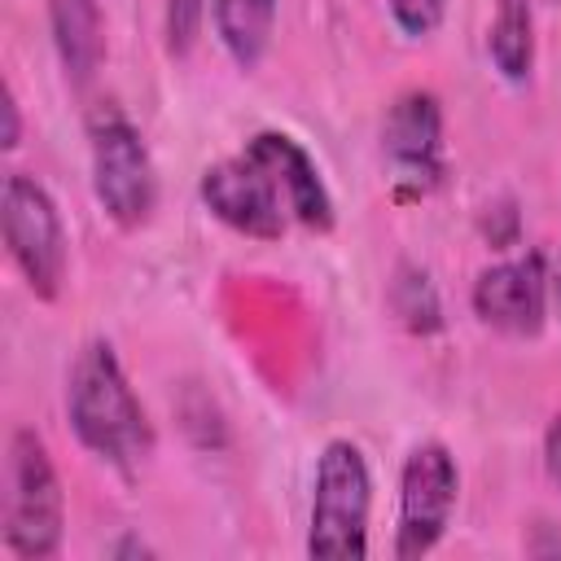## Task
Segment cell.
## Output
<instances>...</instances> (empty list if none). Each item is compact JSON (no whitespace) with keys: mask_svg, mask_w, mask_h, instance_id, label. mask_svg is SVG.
Segmentation results:
<instances>
[{"mask_svg":"<svg viewBox=\"0 0 561 561\" xmlns=\"http://www.w3.org/2000/svg\"><path fill=\"white\" fill-rule=\"evenodd\" d=\"M114 552H118V557H127V552H140V557H149V548H145V543H136V539H123Z\"/></svg>","mask_w":561,"mask_h":561,"instance_id":"19","label":"cell"},{"mask_svg":"<svg viewBox=\"0 0 561 561\" xmlns=\"http://www.w3.org/2000/svg\"><path fill=\"white\" fill-rule=\"evenodd\" d=\"M394 311L403 316V324H412L421 333L438 329V298H434L425 272H412V267L399 272V280H394Z\"/></svg>","mask_w":561,"mask_h":561,"instance_id":"14","label":"cell"},{"mask_svg":"<svg viewBox=\"0 0 561 561\" xmlns=\"http://www.w3.org/2000/svg\"><path fill=\"white\" fill-rule=\"evenodd\" d=\"M276 0H215V31L241 70H254L272 44Z\"/></svg>","mask_w":561,"mask_h":561,"instance_id":"12","label":"cell"},{"mask_svg":"<svg viewBox=\"0 0 561 561\" xmlns=\"http://www.w3.org/2000/svg\"><path fill=\"white\" fill-rule=\"evenodd\" d=\"M438 136H443V118H438V101L430 92H408L394 101V110L386 114V158L394 167L399 193H430L438 184Z\"/></svg>","mask_w":561,"mask_h":561,"instance_id":"8","label":"cell"},{"mask_svg":"<svg viewBox=\"0 0 561 561\" xmlns=\"http://www.w3.org/2000/svg\"><path fill=\"white\" fill-rule=\"evenodd\" d=\"M552 289H557V307H561V263H557V276H552Z\"/></svg>","mask_w":561,"mask_h":561,"instance_id":"20","label":"cell"},{"mask_svg":"<svg viewBox=\"0 0 561 561\" xmlns=\"http://www.w3.org/2000/svg\"><path fill=\"white\" fill-rule=\"evenodd\" d=\"M368 504L373 482L364 451L346 438H333L316 465L307 552L320 561H359L368 552Z\"/></svg>","mask_w":561,"mask_h":561,"instance_id":"2","label":"cell"},{"mask_svg":"<svg viewBox=\"0 0 561 561\" xmlns=\"http://www.w3.org/2000/svg\"><path fill=\"white\" fill-rule=\"evenodd\" d=\"M92 193L105 206V215L123 228H140L153 215L158 180L149 149L136 136V127L123 123L118 114H101L92 123Z\"/></svg>","mask_w":561,"mask_h":561,"instance_id":"5","label":"cell"},{"mask_svg":"<svg viewBox=\"0 0 561 561\" xmlns=\"http://www.w3.org/2000/svg\"><path fill=\"white\" fill-rule=\"evenodd\" d=\"M543 289H548V276H543V259L539 254L508 259V263L486 267L473 280V311L491 329H504V333H517V337H535L543 329Z\"/></svg>","mask_w":561,"mask_h":561,"instance_id":"9","label":"cell"},{"mask_svg":"<svg viewBox=\"0 0 561 561\" xmlns=\"http://www.w3.org/2000/svg\"><path fill=\"white\" fill-rule=\"evenodd\" d=\"M66 412L79 443L123 473H131L153 451L149 416L131 394L110 342H88L75 355L66 381Z\"/></svg>","mask_w":561,"mask_h":561,"instance_id":"1","label":"cell"},{"mask_svg":"<svg viewBox=\"0 0 561 561\" xmlns=\"http://www.w3.org/2000/svg\"><path fill=\"white\" fill-rule=\"evenodd\" d=\"M447 0H390V13L403 35H430L443 22Z\"/></svg>","mask_w":561,"mask_h":561,"instance_id":"16","label":"cell"},{"mask_svg":"<svg viewBox=\"0 0 561 561\" xmlns=\"http://www.w3.org/2000/svg\"><path fill=\"white\" fill-rule=\"evenodd\" d=\"M18 145V101H13V92H4V149H13Z\"/></svg>","mask_w":561,"mask_h":561,"instance_id":"18","label":"cell"},{"mask_svg":"<svg viewBox=\"0 0 561 561\" xmlns=\"http://www.w3.org/2000/svg\"><path fill=\"white\" fill-rule=\"evenodd\" d=\"M0 219H4V245L13 263L22 267L35 298H57L66 280V232L57 219L53 197L22 171L4 175L0 193Z\"/></svg>","mask_w":561,"mask_h":561,"instance_id":"4","label":"cell"},{"mask_svg":"<svg viewBox=\"0 0 561 561\" xmlns=\"http://www.w3.org/2000/svg\"><path fill=\"white\" fill-rule=\"evenodd\" d=\"M491 61L508 83H522L535 61V35H530V0H495L491 22Z\"/></svg>","mask_w":561,"mask_h":561,"instance_id":"13","label":"cell"},{"mask_svg":"<svg viewBox=\"0 0 561 561\" xmlns=\"http://www.w3.org/2000/svg\"><path fill=\"white\" fill-rule=\"evenodd\" d=\"M543 465H548V478L561 486V416L548 425V438H543Z\"/></svg>","mask_w":561,"mask_h":561,"instance_id":"17","label":"cell"},{"mask_svg":"<svg viewBox=\"0 0 561 561\" xmlns=\"http://www.w3.org/2000/svg\"><path fill=\"white\" fill-rule=\"evenodd\" d=\"M48 22H53V44L66 79L75 88L92 83L105 57V22L96 0H48Z\"/></svg>","mask_w":561,"mask_h":561,"instance_id":"11","label":"cell"},{"mask_svg":"<svg viewBox=\"0 0 561 561\" xmlns=\"http://www.w3.org/2000/svg\"><path fill=\"white\" fill-rule=\"evenodd\" d=\"M456 460L443 443H421L399 478V530H394V557L412 561L430 552L456 508Z\"/></svg>","mask_w":561,"mask_h":561,"instance_id":"6","label":"cell"},{"mask_svg":"<svg viewBox=\"0 0 561 561\" xmlns=\"http://www.w3.org/2000/svg\"><path fill=\"white\" fill-rule=\"evenodd\" d=\"M202 13H206V0H167V48L175 57H184L197 44Z\"/></svg>","mask_w":561,"mask_h":561,"instance_id":"15","label":"cell"},{"mask_svg":"<svg viewBox=\"0 0 561 561\" xmlns=\"http://www.w3.org/2000/svg\"><path fill=\"white\" fill-rule=\"evenodd\" d=\"M61 482L35 430H18L9 438L4 469V548L22 561H44L61 543Z\"/></svg>","mask_w":561,"mask_h":561,"instance_id":"3","label":"cell"},{"mask_svg":"<svg viewBox=\"0 0 561 561\" xmlns=\"http://www.w3.org/2000/svg\"><path fill=\"white\" fill-rule=\"evenodd\" d=\"M202 202L210 206V215H219L228 228L259 237V241H276L285 232V215L289 202L276 184V175L245 149L237 158H224L215 167H206L202 175Z\"/></svg>","mask_w":561,"mask_h":561,"instance_id":"7","label":"cell"},{"mask_svg":"<svg viewBox=\"0 0 561 561\" xmlns=\"http://www.w3.org/2000/svg\"><path fill=\"white\" fill-rule=\"evenodd\" d=\"M280 184L285 202H289V215L316 232H329L333 228V202H329V188L324 180L316 175V162L280 131H259L250 145H245Z\"/></svg>","mask_w":561,"mask_h":561,"instance_id":"10","label":"cell"}]
</instances>
